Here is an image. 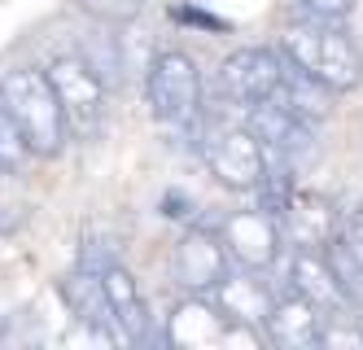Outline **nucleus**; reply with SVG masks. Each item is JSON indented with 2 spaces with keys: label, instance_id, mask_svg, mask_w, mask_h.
<instances>
[{
  "label": "nucleus",
  "instance_id": "39448f33",
  "mask_svg": "<svg viewBox=\"0 0 363 350\" xmlns=\"http://www.w3.org/2000/svg\"><path fill=\"white\" fill-rule=\"evenodd\" d=\"M48 79H53V92L66 110V123H70V136H92L106 119V79L101 70L88 62V58H53L48 66Z\"/></svg>",
  "mask_w": 363,
  "mask_h": 350
},
{
  "label": "nucleus",
  "instance_id": "f3484780",
  "mask_svg": "<svg viewBox=\"0 0 363 350\" xmlns=\"http://www.w3.org/2000/svg\"><path fill=\"white\" fill-rule=\"evenodd\" d=\"M333 88H324L320 79H311L302 66H294L289 58H284V75H280V88H276V105L280 110H289L298 119H306L311 127H320L328 114H333Z\"/></svg>",
  "mask_w": 363,
  "mask_h": 350
},
{
  "label": "nucleus",
  "instance_id": "9b49d317",
  "mask_svg": "<svg viewBox=\"0 0 363 350\" xmlns=\"http://www.w3.org/2000/svg\"><path fill=\"white\" fill-rule=\"evenodd\" d=\"M346 214L333 206V197L315 193V188H298L289 197L280 214V232H284V246H298V250H328L337 232H342Z\"/></svg>",
  "mask_w": 363,
  "mask_h": 350
},
{
  "label": "nucleus",
  "instance_id": "1a4fd4ad",
  "mask_svg": "<svg viewBox=\"0 0 363 350\" xmlns=\"http://www.w3.org/2000/svg\"><path fill=\"white\" fill-rule=\"evenodd\" d=\"M280 75H284V53H276V48H237L219 62V92L232 105L250 110V105L276 97Z\"/></svg>",
  "mask_w": 363,
  "mask_h": 350
},
{
  "label": "nucleus",
  "instance_id": "7ed1b4c3",
  "mask_svg": "<svg viewBox=\"0 0 363 350\" xmlns=\"http://www.w3.org/2000/svg\"><path fill=\"white\" fill-rule=\"evenodd\" d=\"M145 92H149V114L167 127H193L201 119V70L189 53L179 48L153 53Z\"/></svg>",
  "mask_w": 363,
  "mask_h": 350
},
{
  "label": "nucleus",
  "instance_id": "423d86ee",
  "mask_svg": "<svg viewBox=\"0 0 363 350\" xmlns=\"http://www.w3.org/2000/svg\"><path fill=\"white\" fill-rule=\"evenodd\" d=\"M258 333L263 329L241 324L219 302L193 298V293H184V302L167 319V341L179 350H215V346H232V341H258Z\"/></svg>",
  "mask_w": 363,
  "mask_h": 350
},
{
  "label": "nucleus",
  "instance_id": "dca6fc26",
  "mask_svg": "<svg viewBox=\"0 0 363 350\" xmlns=\"http://www.w3.org/2000/svg\"><path fill=\"white\" fill-rule=\"evenodd\" d=\"M62 298L70 307V315L79 319V324H88L92 333H106L110 341H118L114 333V315H110V298H106V280H101V272H92V267H79V272H70L62 280Z\"/></svg>",
  "mask_w": 363,
  "mask_h": 350
},
{
  "label": "nucleus",
  "instance_id": "412c9836",
  "mask_svg": "<svg viewBox=\"0 0 363 350\" xmlns=\"http://www.w3.org/2000/svg\"><path fill=\"white\" fill-rule=\"evenodd\" d=\"M298 5H302L306 13H315V18H337V22H346V18L354 13L359 0H298Z\"/></svg>",
  "mask_w": 363,
  "mask_h": 350
},
{
  "label": "nucleus",
  "instance_id": "2eb2a0df",
  "mask_svg": "<svg viewBox=\"0 0 363 350\" xmlns=\"http://www.w3.org/2000/svg\"><path fill=\"white\" fill-rule=\"evenodd\" d=\"M215 302L232 319H241V324H250V329H263L272 307H276V293H272V285L263 280L258 267H241V272L223 276V285L215 289Z\"/></svg>",
  "mask_w": 363,
  "mask_h": 350
},
{
  "label": "nucleus",
  "instance_id": "6e6552de",
  "mask_svg": "<svg viewBox=\"0 0 363 350\" xmlns=\"http://www.w3.org/2000/svg\"><path fill=\"white\" fill-rule=\"evenodd\" d=\"M245 127L254 131L267 149V163H280V167H306L315 158V127L306 119L280 110L276 101H258L245 110Z\"/></svg>",
  "mask_w": 363,
  "mask_h": 350
},
{
  "label": "nucleus",
  "instance_id": "6ab92c4d",
  "mask_svg": "<svg viewBox=\"0 0 363 350\" xmlns=\"http://www.w3.org/2000/svg\"><path fill=\"white\" fill-rule=\"evenodd\" d=\"M118 258V236L106 228H84V250H79V267H92V272H106Z\"/></svg>",
  "mask_w": 363,
  "mask_h": 350
},
{
  "label": "nucleus",
  "instance_id": "4468645a",
  "mask_svg": "<svg viewBox=\"0 0 363 350\" xmlns=\"http://www.w3.org/2000/svg\"><path fill=\"white\" fill-rule=\"evenodd\" d=\"M101 280H106V298H110V315H114V333L118 341H149L153 333V315H149V302H145V293L136 285V276L127 272L123 263H110L106 272H101Z\"/></svg>",
  "mask_w": 363,
  "mask_h": 350
},
{
  "label": "nucleus",
  "instance_id": "f257e3e1",
  "mask_svg": "<svg viewBox=\"0 0 363 350\" xmlns=\"http://www.w3.org/2000/svg\"><path fill=\"white\" fill-rule=\"evenodd\" d=\"M280 53L333 92H354L363 84V48L337 18L306 13L302 22L284 26Z\"/></svg>",
  "mask_w": 363,
  "mask_h": 350
},
{
  "label": "nucleus",
  "instance_id": "f03ea898",
  "mask_svg": "<svg viewBox=\"0 0 363 350\" xmlns=\"http://www.w3.org/2000/svg\"><path fill=\"white\" fill-rule=\"evenodd\" d=\"M0 97L9 101V110L27 136V149L31 158H57L66 149V136H70V123H66V110L53 92V79L48 70H35V66H18L0 79Z\"/></svg>",
  "mask_w": 363,
  "mask_h": 350
},
{
  "label": "nucleus",
  "instance_id": "f8f14e48",
  "mask_svg": "<svg viewBox=\"0 0 363 350\" xmlns=\"http://www.w3.org/2000/svg\"><path fill=\"white\" fill-rule=\"evenodd\" d=\"M263 337L280 350H311V346H320L324 337V311L302 298V293H280L272 315H267V324H263Z\"/></svg>",
  "mask_w": 363,
  "mask_h": 350
},
{
  "label": "nucleus",
  "instance_id": "aec40b11",
  "mask_svg": "<svg viewBox=\"0 0 363 350\" xmlns=\"http://www.w3.org/2000/svg\"><path fill=\"white\" fill-rule=\"evenodd\" d=\"M88 18L96 22H106V26H127V22H136L140 9H145V0H74Z\"/></svg>",
  "mask_w": 363,
  "mask_h": 350
},
{
  "label": "nucleus",
  "instance_id": "9d476101",
  "mask_svg": "<svg viewBox=\"0 0 363 350\" xmlns=\"http://www.w3.org/2000/svg\"><path fill=\"white\" fill-rule=\"evenodd\" d=\"M219 236H223L232 263H237V267H258V272H267V267L280 258V250H284L280 219L267 214L263 206L232 210L228 219H223V228H219Z\"/></svg>",
  "mask_w": 363,
  "mask_h": 350
},
{
  "label": "nucleus",
  "instance_id": "5701e85b",
  "mask_svg": "<svg viewBox=\"0 0 363 350\" xmlns=\"http://www.w3.org/2000/svg\"><path fill=\"white\" fill-rule=\"evenodd\" d=\"M0 175H5V171H0Z\"/></svg>",
  "mask_w": 363,
  "mask_h": 350
},
{
  "label": "nucleus",
  "instance_id": "a211bd4d",
  "mask_svg": "<svg viewBox=\"0 0 363 350\" xmlns=\"http://www.w3.org/2000/svg\"><path fill=\"white\" fill-rule=\"evenodd\" d=\"M27 158H31L27 136H22V127H18V119H13V110H9V101L0 97V171H5V175H18Z\"/></svg>",
  "mask_w": 363,
  "mask_h": 350
},
{
  "label": "nucleus",
  "instance_id": "0eeeda50",
  "mask_svg": "<svg viewBox=\"0 0 363 350\" xmlns=\"http://www.w3.org/2000/svg\"><path fill=\"white\" fill-rule=\"evenodd\" d=\"M228 246L223 236L211 228H189L184 236L175 241L171 250V280L179 285V293H193V298H211V293L223 285V276L232 272L228 267Z\"/></svg>",
  "mask_w": 363,
  "mask_h": 350
},
{
  "label": "nucleus",
  "instance_id": "ddd939ff",
  "mask_svg": "<svg viewBox=\"0 0 363 350\" xmlns=\"http://www.w3.org/2000/svg\"><path fill=\"white\" fill-rule=\"evenodd\" d=\"M284 280H289L294 293H302V298H311L320 311H342L350 307L342 280H337L333 263L324 250H298L289 246V258H284Z\"/></svg>",
  "mask_w": 363,
  "mask_h": 350
},
{
  "label": "nucleus",
  "instance_id": "4be33fe9",
  "mask_svg": "<svg viewBox=\"0 0 363 350\" xmlns=\"http://www.w3.org/2000/svg\"><path fill=\"white\" fill-rule=\"evenodd\" d=\"M179 22H197V26H211V31H223V22L211 18V13H201V9H175Z\"/></svg>",
  "mask_w": 363,
  "mask_h": 350
},
{
  "label": "nucleus",
  "instance_id": "20e7f679",
  "mask_svg": "<svg viewBox=\"0 0 363 350\" xmlns=\"http://www.w3.org/2000/svg\"><path fill=\"white\" fill-rule=\"evenodd\" d=\"M197 145L211 175L232 193H250L267 175V149L250 127H206Z\"/></svg>",
  "mask_w": 363,
  "mask_h": 350
}]
</instances>
